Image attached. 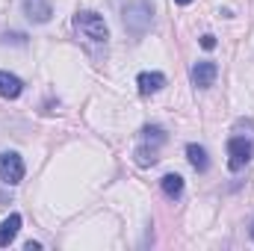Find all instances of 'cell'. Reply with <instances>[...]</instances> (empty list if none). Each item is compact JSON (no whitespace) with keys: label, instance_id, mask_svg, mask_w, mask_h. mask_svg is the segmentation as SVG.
Masks as SVG:
<instances>
[{"label":"cell","instance_id":"1","mask_svg":"<svg viewBox=\"0 0 254 251\" xmlns=\"http://www.w3.org/2000/svg\"><path fill=\"white\" fill-rule=\"evenodd\" d=\"M74 27L80 33V39H86L92 45H107V39H110L107 24H104V18L98 12H80V15H74Z\"/></svg>","mask_w":254,"mask_h":251},{"label":"cell","instance_id":"2","mask_svg":"<svg viewBox=\"0 0 254 251\" xmlns=\"http://www.w3.org/2000/svg\"><path fill=\"white\" fill-rule=\"evenodd\" d=\"M125 27L133 36H142L148 27H151V6L136 0V3H127L125 6Z\"/></svg>","mask_w":254,"mask_h":251},{"label":"cell","instance_id":"3","mask_svg":"<svg viewBox=\"0 0 254 251\" xmlns=\"http://www.w3.org/2000/svg\"><path fill=\"white\" fill-rule=\"evenodd\" d=\"M252 154H254V145L249 139H243V136L228 139V169H231V172H243V169L249 166Z\"/></svg>","mask_w":254,"mask_h":251},{"label":"cell","instance_id":"4","mask_svg":"<svg viewBox=\"0 0 254 251\" xmlns=\"http://www.w3.org/2000/svg\"><path fill=\"white\" fill-rule=\"evenodd\" d=\"M0 178H3L9 187H15V184L24 181V160H21L15 151H3V154H0Z\"/></svg>","mask_w":254,"mask_h":251},{"label":"cell","instance_id":"5","mask_svg":"<svg viewBox=\"0 0 254 251\" xmlns=\"http://www.w3.org/2000/svg\"><path fill=\"white\" fill-rule=\"evenodd\" d=\"M219 77V65L216 63H195L192 65V86L198 89H210Z\"/></svg>","mask_w":254,"mask_h":251},{"label":"cell","instance_id":"6","mask_svg":"<svg viewBox=\"0 0 254 251\" xmlns=\"http://www.w3.org/2000/svg\"><path fill=\"white\" fill-rule=\"evenodd\" d=\"M24 15L30 21H36V24H48L51 15H54V9H51L48 0H24Z\"/></svg>","mask_w":254,"mask_h":251},{"label":"cell","instance_id":"7","mask_svg":"<svg viewBox=\"0 0 254 251\" xmlns=\"http://www.w3.org/2000/svg\"><path fill=\"white\" fill-rule=\"evenodd\" d=\"M136 86H139L142 95H154V92H160V89L166 86V74H160V71H145V74L136 77Z\"/></svg>","mask_w":254,"mask_h":251},{"label":"cell","instance_id":"8","mask_svg":"<svg viewBox=\"0 0 254 251\" xmlns=\"http://www.w3.org/2000/svg\"><path fill=\"white\" fill-rule=\"evenodd\" d=\"M21 92H24V83H21L15 74H9V71H0V98H9V101H15Z\"/></svg>","mask_w":254,"mask_h":251},{"label":"cell","instance_id":"9","mask_svg":"<svg viewBox=\"0 0 254 251\" xmlns=\"http://www.w3.org/2000/svg\"><path fill=\"white\" fill-rule=\"evenodd\" d=\"M18 231H21V216H18V213H12V216L0 225V249H6V246L18 237Z\"/></svg>","mask_w":254,"mask_h":251},{"label":"cell","instance_id":"10","mask_svg":"<svg viewBox=\"0 0 254 251\" xmlns=\"http://www.w3.org/2000/svg\"><path fill=\"white\" fill-rule=\"evenodd\" d=\"M187 157H190L192 169L195 172H207L210 169V160H207V151L201 145H187Z\"/></svg>","mask_w":254,"mask_h":251},{"label":"cell","instance_id":"11","mask_svg":"<svg viewBox=\"0 0 254 251\" xmlns=\"http://www.w3.org/2000/svg\"><path fill=\"white\" fill-rule=\"evenodd\" d=\"M160 187H163V192L175 201V198L184 195V178H181V175H166V178L160 181Z\"/></svg>","mask_w":254,"mask_h":251},{"label":"cell","instance_id":"12","mask_svg":"<svg viewBox=\"0 0 254 251\" xmlns=\"http://www.w3.org/2000/svg\"><path fill=\"white\" fill-rule=\"evenodd\" d=\"M163 142H166L163 127H145L142 130V145H163Z\"/></svg>","mask_w":254,"mask_h":251},{"label":"cell","instance_id":"13","mask_svg":"<svg viewBox=\"0 0 254 251\" xmlns=\"http://www.w3.org/2000/svg\"><path fill=\"white\" fill-rule=\"evenodd\" d=\"M201 48H204V51H213V48H216V36H210V33L201 36Z\"/></svg>","mask_w":254,"mask_h":251},{"label":"cell","instance_id":"14","mask_svg":"<svg viewBox=\"0 0 254 251\" xmlns=\"http://www.w3.org/2000/svg\"><path fill=\"white\" fill-rule=\"evenodd\" d=\"M175 3H181V6H187V3H192V0H175Z\"/></svg>","mask_w":254,"mask_h":251},{"label":"cell","instance_id":"15","mask_svg":"<svg viewBox=\"0 0 254 251\" xmlns=\"http://www.w3.org/2000/svg\"><path fill=\"white\" fill-rule=\"evenodd\" d=\"M252 240H254V222H252Z\"/></svg>","mask_w":254,"mask_h":251}]
</instances>
